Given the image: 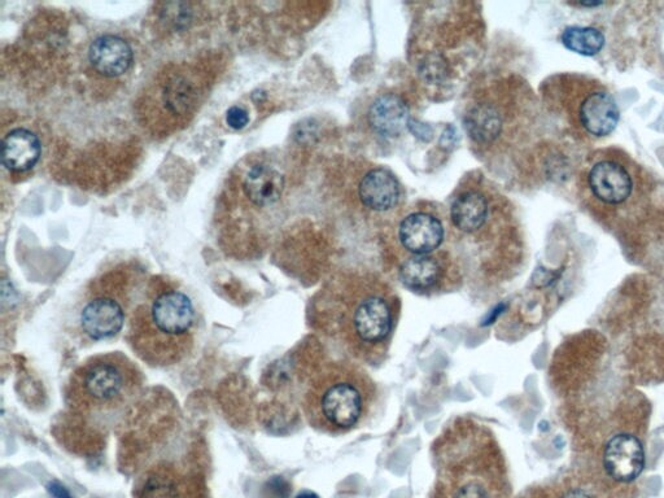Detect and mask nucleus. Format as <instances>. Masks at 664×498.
<instances>
[{"mask_svg":"<svg viewBox=\"0 0 664 498\" xmlns=\"http://www.w3.org/2000/svg\"><path fill=\"white\" fill-rule=\"evenodd\" d=\"M198 325L189 295L174 287L154 288L131 312L126 340L151 368H172L194 349Z\"/></svg>","mask_w":664,"mask_h":498,"instance_id":"1","label":"nucleus"},{"mask_svg":"<svg viewBox=\"0 0 664 498\" xmlns=\"http://www.w3.org/2000/svg\"><path fill=\"white\" fill-rule=\"evenodd\" d=\"M141 369L121 352L89 358L78 366L67 387L69 409L83 417L120 413L141 395Z\"/></svg>","mask_w":664,"mask_h":498,"instance_id":"2","label":"nucleus"},{"mask_svg":"<svg viewBox=\"0 0 664 498\" xmlns=\"http://www.w3.org/2000/svg\"><path fill=\"white\" fill-rule=\"evenodd\" d=\"M370 403L369 383L356 371L332 370L314 384L307 397V413L314 426L329 432L355 428Z\"/></svg>","mask_w":664,"mask_h":498,"instance_id":"3","label":"nucleus"},{"mask_svg":"<svg viewBox=\"0 0 664 498\" xmlns=\"http://www.w3.org/2000/svg\"><path fill=\"white\" fill-rule=\"evenodd\" d=\"M639 178L628 160L607 154L598 156L585 169L583 185L593 208L618 213L632 207L640 189Z\"/></svg>","mask_w":664,"mask_h":498,"instance_id":"4","label":"nucleus"},{"mask_svg":"<svg viewBox=\"0 0 664 498\" xmlns=\"http://www.w3.org/2000/svg\"><path fill=\"white\" fill-rule=\"evenodd\" d=\"M348 331V340L361 347H378L390 338L396 325V312L387 297L366 295L353 305L348 320L342 322Z\"/></svg>","mask_w":664,"mask_h":498,"instance_id":"5","label":"nucleus"},{"mask_svg":"<svg viewBox=\"0 0 664 498\" xmlns=\"http://www.w3.org/2000/svg\"><path fill=\"white\" fill-rule=\"evenodd\" d=\"M576 83L575 104H572L576 125L591 137H609L619 124L617 102L601 85L592 82Z\"/></svg>","mask_w":664,"mask_h":498,"instance_id":"6","label":"nucleus"},{"mask_svg":"<svg viewBox=\"0 0 664 498\" xmlns=\"http://www.w3.org/2000/svg\"><path fill=\"white\" fill-rule=\"evenodd\" d=\"M126 309L116 297H90L78 312L77 330L90 343L116 338L124 329Z\"/></svg>","mask_w":664,"mask_h":498,"instance_id":"7","label":"nucleus"},{"mask_svg":"<svg viewBox=\"0 0 664 498\" xmlns=\"http://www.w3.org/2000/svg\"><path fill=\"white\" fill-rule=\"evenodd\" d=\"M606 474L619 483H629L639 478L645 467V452L641 440L631 434L615 435L604 449Z\"/></svg>","mask_w":664,"mask_h":498,"instance_id":"8","label":"nucleus"},{"mask_svg":"<svg viewBox=\"0 0 664 498\" xmlns=\"http://www.w3.org/2000/svg\"><path fill=\"white\" fill-rule=\"evenodd\" d=\"M399 238L405 249L414 255L423 256L440 247L444 229L438 218L426 213H414L401 222Z\"/></svg>","mask_w":664,"mask_h":498,"instance_id":"9","label":"nucleus"},{"mask_svg":"<svg viewBox=\"0 0 664 498\" xmlns=\"http://www.w3.org/2000/svg\"><path fill=\"white\" fill-rule=\"evenodd\" d=\"M187 491V478L169 465L151 467L135 484V498H189Z\"/></svg>","mask_w":664,"mask_h":498,"instance_id":"10","label":"nucleus"},{"mask_svg":"<svg viewBox=\"0 0 664 498\" xmlns=\"http://www.w3.org/2000/svg\"><path fill=\"white\" fill-rule=\"evenodd\" d=\"M89 56L96 71L107 77L121 76L133 63V50L129 43L116 36L95 39Z\"/></svg>","mask_w":664,"mask_h":498,"instance_id":"11","label":"nucleus"},{"mask_svg":"<svg viewBox=\"0 0 664 498\" xmlns=\"http://www.w3.org/2000/svg\"><path fill=\"white\" fill-rule=\"evenodd\" d=\"M369 121L378 134L399 137L410 125L409 108L400 96L384 94L371 104Z\"/></svg>","mask_w":664,"mask_h":498,"instance_id":"12","label":"nucleus"},{"mask_svg":"<svg viewBox=\"0 0 664 498\" xmlns=\"http://www.w3.org/2000/svg\"><path fill=\"white\" fill-rule=\"evenodd\" d=\"M360 198L373 211H390L400 200L399 181L386 169L371 170L361 181Z\"/></svg>","mask_w":664,"mask_h":498,"instance_id":"13","label":"nucleus"},{"mask_svg":"<svg viewBox=\"0 0 664 498\" xmlns=\"http://www.w3.org/2000/svg\"><path fill=\"white\" fill-rule=\"evenodd\" d=\"M39 157L41 142L32 131L15 129L3 139L2 161L6 168L26 172L38 163Z\"/></svg>","mask_w":664,"mask_h":498,"instance_id":"14","label":"nucleus"},{"mask_svg":"<svg viewBox=\"0 0 664 498\" xmlns=\"http://www.w3.org/2000/svg\"><path fill=\"white\" fill-rule=\"evenodd\" d=\"M285 190V179L277 170L266 165H256L249 170L244 191L248 199L259 207L277 203Z\"/></svg>","mask_w":664,"mask_h":498,"instance_id":"15","label":"nucleus"},{"mask_svg":"<svg viewBox=\"0 0 664 498\" xmlns=\"http://www.w3.org/2000/svg\"><path fill=\"white\" fill-rule=\"evenodd\" d=\"M451 217L454 226L474 233L484 225L488 217V204L486 198L479 192H466L454 200L451 208Z\"/></svg>","mask_w":664,"mask_h":498,"instance_id":"16","label":"nucleus"},{"mask_svg":"<svg viewBox=\"0 0 664 498\" xmlns=\"http://www.w3.org/2000/svg\"><path fill=\"white\" fill-rule=\"evenodd\" d=\"M465 128L470 138L478 143L495 141L502 130L500 112L489 104H478L465 116Z\"/></svg>","mask_w":664,"mask_h":498,"instance_id":"17","label":"nucleus"},{"mask_svg":"<svg viewBox=\"0 0 664 498\" xmlns=\"http://www.w3.org/2000/svg\"><path fill=\"white\" fill-rule=\"evenodd\" d=\"M441 274L439 262L430 256H415L400 268V278L410 290L426 291L438 283Z\"/></svg>","mask_w":664,"mask_h":498,"instance_id":"18","label":"nucleus"},{"mask_svg":"<svg viewBox=\"0 0 664 498\" xmlns=\"http://www.w3.org/2000/svg\"><path fill=\"white\" fill-rule=\"evenodd\" d=\"M563 46L575 54L596 56L605 46V36L591 26H570L562 33Z\"/></svg>","mask_w":664,"mask_h":498,"instance_id":"19","label":"nucleus"},{"mask_svg":"<svg viewBox=\"0 0 664 498\" xmlns=\"http://www.w3.org/2000/svg\"><path fill=\"white\" fill-rule=\"evenodd\" d=\"M196 93L192 83L185 77H176L168 82L164 91L165 106L169 111L182 115L194 106Z\"/></svg>","mask_w":664,"mask_h":498,"instance_id":"20","label":"nucleus"},{"mask_svg":"<svg viewBox=\"0 0 664 498\" xmlns=\"http://www.w3.org/2000/svg\"><path fill=\"white\" fill-rule=\"evenodd\" d=\"M226 122L231 129L242 130L248 125V112L242 107H231L226 113Z\"/></svg>","mask_w":664,"mask_h":498,"instance_id":"21","label":"nucleus"},{"mask_svg":"<svg viewBox=\"0 0 664 498\" xmlns=\"http://www.w3.org/2000/svg\"><path fill=\"white\" fill-rule=\"evenodd\" d=\"M453 498H491L487 489L480 483L470 482L462 486Z\"/></svg>","mask_w":664,"mask_h":498,"instance_id":"22","label":"nucleus"},{"mask_svg":"<svg viewBox=\"0 0 664 498\" xmlns=\"http://www.w3.org/2000/svg\"><path fill=\"white\" fill-rule=\"evenodd\" d=\"M266 498H288L290 496V487L287 482L281 478H274L266 484Z\"/></svg>","mask_w":664,"mask_h":498,"instance_id":"23","label":"nucleus"},{"mask_svg":"<svg viewBox=\"0 0 664 498\" xmlns=\"http://www.w3.org/2000/svg\"><path fill=\"white\" fill-rule=\"evenodd\" d=\"M48 492L54 498H72L71 493L67 491V488L61 486L58 482H51L47 486Z\"/></svg>","mask_w":664,"mask_h":498,"instance_id":"24","label":"nucleus"},{"mask_svg":"<svg viewBox=\"0 0 664 498\" xmlns=\"http://www.w3.org/2000/svg\"><path fill=\"white\" fill-rule=\"evenodd\" d=\"M562 498H597V496L587 488H572Z\"/></svg>","mask_w":664,"mask_h":498,"instance_id":"25","label":"nucleus"},{"mask_svg":"<svg viewBox=\"0 0 664 498\" xmlns=\"http://www.w3.org/2000/svg\"><path fill=\"white\" fill-rule=\"evenodd\" d=\"M296 498H320V496H318L317 493L314 492L304 491L299 493V495H297Z\"/></svg>","mask_w":664,"mask_h":498,"instance_id":"26","label":"nucleus"}]
</instances>
